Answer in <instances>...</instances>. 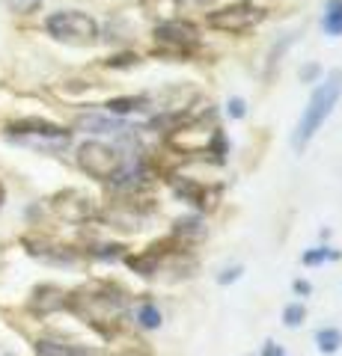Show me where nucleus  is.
I'll return each mask as SVG.
<instances>
[{
	"mask_svg": "<svg viewBox=\"0 0 342 356\" xmlns=\"http://www.w3.org/2000/svg\"><path fill=\"white\" fill-rule=\"evenodd\" d=\"M342 95V72H330L322 83L313 89L310 102H306L304 113H301V122H297V131H295V149H304L306 143L316 137V131L325 125V119L334 113V107Z\"/></svg>",
	"mask_w": 342,
	"mask_h": 356,
	"instance_id": "f257e3e1",
	"label": "nucleus"
},
{
	"mask_svg": "<svg viewBox=\"0 0 342 356\" xmlns=\"http://www.w3.org/2000/svg\"><path fill=\"white\" fill-rule=\"evenodd\" d=\"M6 137L18 143V146L36 152H63L72 143V131L45 119H15L6 125Z\"/></svg>",
	"mask_w": 342,
	"mask_h": 356,
	"instance_id": "f03ea898",
	"label": "nucleus"
},
{
	"mask_svg": "<svg viewBox=\"0 0 342 356\" xmlns=\"http://www.w3.org/2000/svg\"><path fill=\"white\" fill-rule=\"evenodd\" d=\"M48 36H54L57 42L65 44H93L98 39V24L93 15L78 13V9H60V13H51L45 21Z\"/></svg>",
	"mask_w": 342,
	"mask_h": 356,
	"instance_id": "7ed1b4c3",
	"label": "nucleus"
},
{
	"mask_svg": "<svg viewBox=\"0 0 342 356\" xmlns=\"http://www.w3.org/2000/svg\"><path fill=\"white\" fill-rule=\"evenodd\" d=\"M78 166L90 178H95V181H114V178L123 172L125 158L119 154V149L110 146V143L86 140L84 146H78Z\"/></svg>",
	"mask_w": 342,
	"mask_h": 356,
	"instance_id": "20e7f679",
	"label": "nucleus"
},
{
	"mask_svg": "<svg viewBox=\"0 0 342 356\" xmlns=\"http://www.w3.org/2000/svg\"><path fill=\"white\" fill-rule=\"evenodd\" d=\"M265 21V9L256 6L253 0H235L229 6H220L215 13H208L205 24L217 33H247Z\"/></svg>",
	"mask_w": 342,
	"mask_h": 356,
	"instance_id": "39448f33",
	"label": "nucleus"
},
{
	"mask_svg": "<svg viewBox=\"0 0 342 356\" xmlns=\"http://www.w3.org/2000/svg\"><path fill=\"white\" fill-rule=\"evenodd\" d=\"M155 42L161 44V51H170V54H187L191 48L200 44V33H196L194 24L179 18H170V21H161L155 27Z\"/></svg>",
	"mask_w": 342,
	"mask_h": 356,
	"instance_id": "423d86ee",
	"label": "nucleus"
},
{
	"mask_svg": "<svg viewBox=\"0 0 342 356\" xmlns=\"http://www.w3.org/2000/svg\"><path fill=\"white\" fill-rule=\"evenodd\" d=\"M54 208H57V214H60L63 220H69V222H84V220L93 217V202H90V196H84V193H78V191L60 193L57 199H54Z\"/></svg>",
	"mask_w": 342,
	"mask_h": 356,
	"instance_id": "0eeeda50",
	"label": "nucleus"
},
{
	"mask_svg": "<svg viewBox=\"0 0 342 356\" xmlns=\"http://www.w3.org/2000/svg\"><path fill=\"white\" fill-rule=\"evenodd\" d=\"M36 356H102V353L93 350V348H84V344L42 339V341H36Z\"/></svg>",
	"mask_w": 342,
	"mask_h": 356,
	"instance_id": "6e6552de",
	"label": "nucleus"
},
{
	"mask_svg": "<svg viewBox=\"0 0 342 356\" xmlns=\"http://www.w3.org/2000/svg\"><path fill=\"white\" fill-rule=\"evenodd\" d=\"M78 128L90 131V134H123V131H128L123 119H114V116H98V113L81 116V119H78Z\"/></svg>",
	"mask_w": 342,
	"mask_h": 356,
	"instance_id": "1a4fd4ad",
	"label": "nucleus"
},
{
	"mask_svg": "<svg viewBox=\"0 0 342 356\" xmlns=\"http://www.w3.org/2000/svg\"><path fill=\"white\" fill-rule=\"evenodd\" d=\"M322 30L327 36H342V0H327L325 15H322Z\"/></svg>",
	"mask_w": 342,
	"mask_h": 356,
	"instance_id": "9d476101",
	"label": "nucleus"
},
{
	"mask_svg": "<svg viewBox=\"0 0 342 356\" xmlns=\"http://www.w3.org/2000/svg\"><path fill=\"white\" fill-rule=\"evenodd\" d=\"M316 344H318V350L322 353H336L342 348V330L336 327H325V330H318L316 332Z\"/></svg>",
	"mask_w": 342,
	"mask_h": 356,
	"instance_id": "9b49d317",
	"label": "nucleus"
},
{
	"mask_svg": "<svg viewBox=\"0 0 342 356\" xmlns=\"http://www.w3.org/2000/svg\"><path fill=\"white\" fill-rule=\"evenodd\" d=\"M143 107H146V98L128 95V98H114V102H107V113L123 116V113H134V110H143Z\"/></svg>",
	"mask_w": 342,
	"mask_h": 356,
	"instance_id": "f8f14e48",
	"label": "nucleus"
},
{
	"mask_svg": "<svg viewBox=\"0 0 342 356\" xmlns=\"http://www.w3.org/2000/svg\"><path fill=\"white\" fill-rule=\"evenodd\" d=\"M137 324L143 330H158L161 327V309L155 303H140V309H137Z\"/></svg>",
	"mask_w": 342,
	"mask_h": 356,
	"instance_id": "ddd939ff",
	"label": "nucleus"
},
{
	"mask_svg": "<svg viewBox=\"0 0 342 356\" xmlns=\"http://www.w3.org/2000/svg\"><path fill=\"white\" fill-rule=\"evenodd\" d=\"M179 3L182 0H143V9H146V13H155V15H164L170 21L176 13H179Z\"/></svg>",
	"mask_w": 342,
	"mask_h": 356,
	"instance_id": "4468645a",
	"label": "nucleus"
},
{
	"mask_svg": "<svg viewBox=\"0 0 342 356\" xmlns=\"http://www.w3.org/2000/svg\"><path fill=\"white\" fill-rule=\"evenodd\" d=\"M334 259H339V252L330 250V247H316V250H310V252H304V264H306V267L325 264V261H334Z\"/></svg>",
	"mask_w": 342,
	"mask_h": 356,
	"instance_id": "2eb2a0df",
	"label": "nucleus"
},
{
	"mask_svg": "<svg viewBox=\"0 0 342 356\" xmlns=\"http://www.w3.org/2000/svg\"><path fill=\"white\" fill-rule=\"evenodd\" d=\"M304 318H306V309L301 303H289V306L283 309V324L286 327H301Z\"/></svg>",
	"mask_w": 342,
	"mask_h": 356,
	"instance_id": "dca6fc26",
	"label": "nucleus"
},
{
	"mask_svg": "<svg viewBox=\"0 0 342 356\" xmlns=\"http://www.w3.org/2000/svg\"><path fill=\"white\" fill-rule=\"evenodd\" d=\"M6 6L13 9V13H18V15H30V13H36V9L42 6V0H6Z\"/></svg>",
	"mask_w": 342,
	"mask_h": 356,
	"instance_id": "f3484780",
	"label": "nucleus"
},
{
	"mask_svg": "<svg viewBox=\"0 0 342 356\" xmlns=\"http://www.w3.org/2000/svg\"><path fill=\"white\" fill-rule=\"evenodd\" d=\"M244 107H247L244 98L235 95V98H229V102H226V113L233 116V119H244Z\"/></svg>",
	"mask_w": 342,
	"mask_h": 356,
	"instance_id": "a211bd4d",
	"label": "nucleus"
},
{
	"mask_svg": "<svg viewBox=\"0 0 342 356\" xmlns=\"http://www.w3.org/2000/svg\"><path fill=\"white\" fill-rule=\"evenodd\" d=\"M238 276H241V267H229V270H224V273L217 276V282H220V285H226V282H235Z\"/></svg>",
	"mask_w": 342,
	"mask_h": 356,
	"instance_id": "6ab92c4d",
	"label": "nucleus"
},
{
	"mask_svg": "<svg viewBox=\"0 0 342 356\" xmlns=\"http://www.w3.org/2000/svg\"><path fill=\"white\" fill-rule=\"evenodd\" d=\"M316 74H318V65H306V69L301 72V77H304V81H313Z\"/></svg>",
	"mask_w": 342,
	"mask_h": 356,
	"instance_id": "aec40b11",
	"label": "nucleus"
},
{
	"mask_svg": "<svg viewBox=\"0 0 342 356\" xmlns=\"http://www.w3.org/2000/svg\"><path fill=\"white\" fill-rule=\"evenodd\" d=\"M262 356H283V350L277 348V344H271V341H268V344H265V353H262Z\"/></svg>",
	"mask_w": 342,
	"mask_h": 356,
	"instance_id": "412c9836",
	"label": "nucleus"
},
{
	"mask_svg": "<svg viewBox=\"0 0 342 356\" xmlns=\"http://www.w3.org/2000/svg\"><path fill=\"white\" fill-rule=\"evenodd\" d=\"M295 291H297V294H310V282H304V280H295Z\"/></svg>",
	"mask_w": 342,
	"mask_h": 356,
	"instance_id": "4be33fe9",
	"label": "nucleus"
},
{
	"mask_svg": "<svg viewBox=\"0 0 342 356\" xmlns=\"http://www.w3.org/2000/svg\"><path fill=\"white\" fill-rule=\"evenodd\" d=\"M3 202H6V187H3V181H0V208H3Z\"/></svg>",
	"mask_w": 342,
	"mask_h": 356,
	"instance_id": "5701e85b",
	"label": "nucleus"
}]
</instances>
